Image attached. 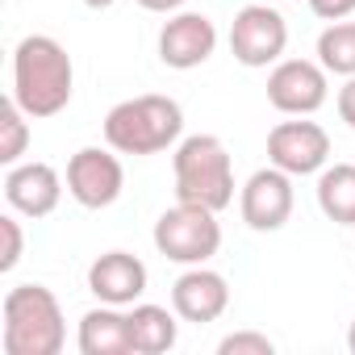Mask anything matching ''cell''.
Listing matches in <instances>:
<instances>
[{
    "mask_svg": "<svg viewBox=\"0 0 355 355\" xmlns=\"http://www.w3.org/2000/svg\"><path fill=\"white\" fill-rule=\"evenodd\" d=\"M347 347H351V355H355V322H351V330H347Z\"/></svg>",
    "mask_w": 355,
    "mask_h": 355,
    "instance_id": "484cf974",
    "label": "cell"
},
{
    "mask_svg": "<svg viewBox=\"0 0 355 355\" xmlns=\"http://www.w3.org/2000/svg\"><path fill=\"white\" fill-rule=\"evenodd\" d=\"M171 175H175V201L205 205L214 214L234 205V163L218 134H189L175 142Z\"/></svg>",
    "mask_w": 355,
    "mask_h": 355,
    "instance_id": "3957f363",
    "label": "cell"
},
{
    "mask_svg": "<svg viewBox=\"0 0 355 355\" xmlns=\"http://www.w3.org/2000/svg\"><path fill=\"white\" fill-rule=\"evenodd\" d=\"M268 163L297 175H318L330 163V134L318 121H280L268 134Z\"/></svg>",
    "mask_w": 355,
    "mask_h": 355,
    "instance_id": "30bf717a",
    "label": "cell"
},
{
    "mask_svg": "<svg viewBox=\"0 0 355 355\" xmlns=\"http://www.w3.org/2000/svg\"><path fill=\"white\" fill-rule=\"evenodd\" d=\"M318 63L330 76H355V21H330L318 34Z\"/></svg>",
    "mask_w": 355,
    "mask_h": 355,
    "instance_id": "ac0fdd59",
    "label": "cell"
},
{
    "mask_svg": "<svg viewBox=\"0 0 355 355\" xmlns=\"http://www.w3.org/2000/svg\"><path fill=\"white\" fill-rule=\"evenodd\" d=\"M272 351H276V343L259 330H234L218 343V355H272Z\"/></svg>",
    "mask_w": 355,
    "mask_h": 355,
    "instance_id": "ffe728a7",
    "label": "cell"
},
{
    "mask_svg": "<svg viewBox=\"0 0 355 355\" xmlns=\"http://www.w3.org/2000/svg\"><path fill=\"white\" fill-rule=\"evenodd\" d=\"M80 355H134L130 343V313L121 305H96L80 318Z\"/></svg>",
    "mask_w": 355,
    "mask_h": 355,
    "instance_id": "9a60e30c",
    "label": "cell"
},
{
    "mask_svg": "<svg viewBox=\"0 0 355 355\" xmlns=\"http://www.w3.org/2000/svg\"><path fill=\"white\" fill-rule=\"evenodd\" d=\"M334 105H338V117L355 130V76H347V84L338 88V96H334Z\"/></svg>",
    "mask_w": 355,
    "mask_h": 355,
    "instance_id": "603a6c76",
    "label": "cell"
},
{
    "mask_svg": "<svg viewBox=\"0 0 355 355\" xmlns=\"http://www.w3.org/2000/svg\"><path fill=\"white\" fill-rule=\"evenodd\" d=\"M318 209L334 226H355V163H330L318 171Z\"/></svg>",
    "mask_w": 355,
    "mask_h": 355,
    "instance_id": "e0dca14e",
    "label": "cell"
},
{
    "mask_svg": "<svg viewBox=\"0 0 355 355\" xmlns=\"http://www.w3.org/2000/svg\"><path fill=\"white\" fill-rule=\"evenodd\" d=\"M76 92V67L59 38L30 34L13 51V101L34 117L46 121L71 105Z\"/></svg>",
    "mask_w": 355,
    "mask_h": 355,
    "instance_id": "6da1fadb",
    "label": "cell"
},
{
    "mask_svg": "<svg viewBox=\"0 0 355 355\" xmlns=\"http://www.w3.org/2000/svg\"><path fill=\"white\" fill-rule=\"evenodd\" d=\"M30 113L9 96L5 105H0V163L5 167H13V163H21V155H26V146H30Z\"/></svg>",
    "mask_w": 355,
    "mask_h": 355,
    "instance_id": "d6986e66",
    "label": "cell"
},
{
    "mask_svg": "<svg viewBox=\"0 0 355 355\" xmlns=\"http://www.w3.org/2000/svg\"><path fill=\"white\" fill-rule=\"evenodd\" d=\"M288 46V21L280 17L276 5L255 0V5L239 9L230 21V55L243 67H276Z\"/></svg>",
    "mask_w": 355,
    "mask_h": 355,
    "instance_id": "8992f818",
    "label": "cell"
},
{
    "mask_svg": "<svg viewBox=\"0 0 355 355\" xmlns=\"http://www.w3.org/2000/svg\"><path fill=\"white\" fill-rule=\"evenodd\" d=\"M180 134H184L180 101L159 96V92L117 101L105 113V142L117 155H159L180 142Z\"/></svg>",
    "mask_w": 355,
    "mask_h": 355,
    "instance_id": "277c9868",
    "label": "cell"
},
{
    "mask_svg": "<svg viewBox=\"0 0 355 355\" xmlns=\"http://www.w3.org/2000/svg\"><path fill=\"white\" fill-rule=\"evenodd\" d=\"M0 234H5V251H0V272H13V268L21 263V251H26V234H21L17 214H5V218H0Z\"/></svg>",
    "mask_w": 355,
    "mask_h": 355,
    "instance_id": "44dd1931",
    "label": "cell"
},
{
    "mask_svg": "<svg viewBox=\"0 0 355 355\" xmlns=\"http://www.w3.org/2000/svg\"><path fill=\"white\" fill-rule=\"evenodd\" d=\"M150 239H155V251L163 259L184 263V268H197V263H209L222 251V222L205 205L175 201L171 209L159 214Z\"/></svg>",
    "mask_w": 355,
    "mask_h": 355,
    "instance_id": "5b68a950",
    "label": "cell"
},
{
    "mask_svg": "<svg viewBox=\"0 0 355 355\" xmlns=\"http://www.w3.org/2000/svg\"><path fill=\"white\" fill-rule=\"evenodd\" d=\"M309 13L322 21H347L355 13V0H309Z\"/></svg>",
    "mask_w": 355,
    "mask_h": 355,
    "instance_id": "7402d4cb",
    "label": "cell"
},
{
    "mask_svg": "<svg viewBox=\"0 0 355 355\" xmlns=\"http://www.w3.org/2000/svg\"><path fill=\"white\" fill-rule=\"evenodd\" d=\"M0 347L5 355H59L67 343L63 305L46 284H13L0 305Z\"/></svg>",
    "mask_w": 355,
    "mask_h": 355,
    "instance_id": "7a4b0ae2",
    "label": "cell"
},
{
    "mask_svg": "<svg viewBox=\"0 0 355 355\" xmlns=\"http://www.w3.org/2000/svg\"><path fill=\"white\" fill-rule=\"evenodd\" d=\"M84 5H88V9H96V13H101V9H113V5H117V0H84Z\"/></svg>",
    "mask_w": 355,
    "mask_h": 355,
    "instance_id": "d4e9b609",
    "label": "cell"
},
{
    "mask_svg": "<svg viewBox=\"0 0 355 355\" xmlns=\"http://www.w3.org/2000/svg\"><path fill=\"white\" fill-rule=\"evenodd\" d=\"M268 5H284V0H268Z\"/></svg>",
    "mask_w": 355,
    "mask_h": 355,
    "instance_id": "4316f807",
    "label": "cell"
},
{
    "mask_svg": "<svg viewBox=\"0 0 355 355\" xmlns=\"http://www.w3.org/2000/svg\"><path fill=\"white\" fill-rule=\"evenodd\" d=\"M171 309L180 313V322H193V326L218 322L230 309V284H226V276L214 272V268H205V263L180 272L175 284H171Z\"/></svg>",
    "mask_w": 355,
    "mask_h": 355,
    "instance_id": "4fadbf2b",
    "label": "cell"
},
{
    "mask_svg": "<svg viewBox=\"0 0 355 355\" xmlns=\"http://www.w3.org/2000/svg\"><path fill=\"white\" fill-rule=\"evenodd\" d=\"M138 5H142L146 13H163V17H171V13H180L189 0H138Z\"/></svg>",
    "mask_w": 355,
    "mask_h": 355,
    "instance_id": "cb8c5ba5",
    "label": "cell"
},
{
    "mask_svg": "<svg viewBox=\"0 0 355 355\" xmlns=\"http://www.w3.org/2000/svg\"><path fill=\"white\" fill-rule=\"evenodd\" d=\"M330 96V71L313 59H280L268 71V101L284 117H309Z\"/></svg>",
    "mask_w": 355,
    "mask_h": 355,
    "instance_id": "ba28073f",
    "label": "cell"
},
{
    "mask_svg": "<svg viewBox=\"0 0 355 355\" xmlns=\"http://www.w3.org/2000/svg\"><path fill=\"white\" fill-rule=\"evenodd\" d=\"M146 263L130 251H105L88 268V288L101 305H138L146 293Z\"/></svg>",
    "mask_w": 355,
    "mask_h": 355,
    "instance_id": "5bb4252c",
    "label": "cell"
},
{
    "mask_svg": "<svg viewBox=\"0 0 355 355\" xmlns=\"http://www.w3.org/2000/svg\"><path fill=\"white\" fill-rule=\"evenodd\" d=\"M125 189V167L117 150L105 146H80L67 159V193L84 209H109Z\"/></svg>",
    "mask_w": 355,
    "mask_h": 355,
    "instance_id": "52a82bcc",
    "label": "cell"
},
{
    "mask_svg": "<svg viewBox=\"0 0 355 355\" xmlns=\"http://www.w3.org/2000/svg\"><path fill=\"white\" fill-rule=\"evenodd\" d=\"M63 189H67V180L42 159H30V163L21 159V163H13L5 171V201H9V209L21 214V218H34V222L51 218L59 209Z\"/></svg>",
    "mask_w": 355,
    "mask_h": 355,
    "instance_id": "7c38bea8",
    "label": "cell"
},
{
    "mask_svg": "<svg viewBox=\"0 0 355 355\" xmlns=\"http://www.w3.org/2000/svg\"><path fill=\"white\" fill-rule=\"evenodd\" d=\"M180 313L167 309V305H150V301H138L130 305V343H134V355H163L175 347L180 338Z\"/></svg>",
    "mask_w": 355,
    "mask_h": 355,
    "instance_id": "2e32d148",
    "label": "cell"
},
{
    "mask_svg": "<svg viewBox=\"0 0 355 355\" xmlns=\"http://www.w3.org/2000/svg\"><path fill=\"white\" fill-rule=\"evenodd\" d=\"M293 205H297V193H293V175L280 171V167H259L247 175V184L239 189V214L251 230L259 234H272L280 230L288 218H293Z\"/></svg>",
    "mask_w": 355,
    "mask_h": 355,
    "instance_id": "9c48e42d",
    "label": "cell"
},
{
    "mask_svg": "<svg viewBox=\"0 0 355 355\" xmlns=\"http://www.w3.org/2000/svg\"><path fill=\"white\" fill-rule=\"evenodd\" d=\"M218 51V26L205 13H171L159 30V59L171 71H193Z\"/></svg>",
    "mask_w": 355,
    "mask_h": 355,
    "instance_id": "8fae6325",
    "label": "cell"
}]
</instances>
